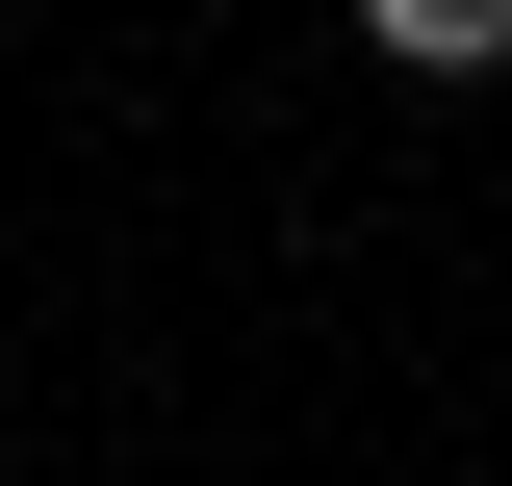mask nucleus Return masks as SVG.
I'll return each mask as SVG.
<instances>
[{"mask_svg": "<svg viewBox=\"0 0 512 486\" xmlns=\"http://www.w3.org/2000/svg\"><path fill=\"white\" fill-rule=\"evenodd\" d=\"M359 52H384V77H487V52H512V0H359Z\"/></svg>", "mask_w": 512, "mask_h": 486, "instance_id": "obj_1", "label": "nucleus"}]
</instances>
